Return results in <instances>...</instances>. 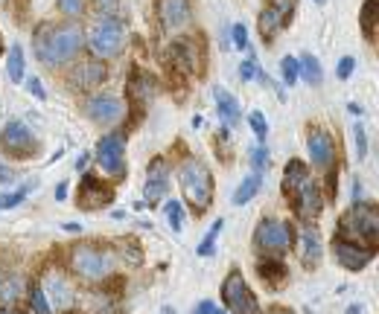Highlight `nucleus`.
<instances>
[{
    "label": "nucleus",
    "mask_w": 379,
    "mask_h": 314,
    "mask_svg": "<svg viewBox=\"0 0 379 314\" xmlns=\"http://www.w3.org/2000/svg\"><path fill=\"white\" fill-rule=\"evenodd\" d=\"M32 47H36L38 61H44V68L59 70L76 61L85 47V32L79 24H41L32 36Z\"/></svg>",
    "instance_id": "nucleus-1"
},
{
    "label": "nucleus",
    "mask_w": 379,
    "mask_h": 314,
    "mask_svg": "<svg viewBox=\"0 0 379 314\" xmlns=\"http://www.w3.org/2000/svg\"><path fill=\"white\" fill-rule=\"evenodd\" d=\"M175 178H178V187H181V198L193 207V212H199L202 216L205 210H210L213 195H216V184H213V175H210L205 160L187 157L178 166Z\"/></svg>",
    "instance_id": "nucleus-2"
},
{
    "label": "nucleus",
    "mask_w": 379,
    "mask_h": 314,
    "mask_svg": "<svg viewBox=\"0 0 379 314\" xmlns=\"http://www.w3.org/2000/svg\"><path fill=\"white\" fill-rule=\"evenodd\" d=\"M68 265H70L73 276H79L82 283H103V279H108L117 271V253H114L111 247L82 242V244L70 247Z\"/></svg>",
    "instance_id": "nucleus-3"
},
{
    "label": "nucleus",
    "mask_w": 379,
    "mask_h": 314,
    "mask_svg": "<svg viewBox=\"0 0 379 314\" xmlns=\"http://www.w3.org/2000/svg\"><path fill=\"white\" fill-rule=\"evenodd\" d=\"M88 47L94 58L100 61H111V58H120L123 49L128 44V29L120 18H114V15H103L100 21H96L88 32Z\"/></svg>",
    "instance_id": "nucleus-4"
},
{
    "label": "nucleus",
    "mask_w": 379,
    "mask_h": 314,
    "mask_svg": "<svg viewBox=\"0 0 379 314\" xmlns=\"http://www.w3.org/2000/svg\"><path fill=\"white\" fill-rule=\"evenodd\" d=\"M339 236H344L348 242H356V244H365V247H376V236H379V212H376V204L356 201L339 219Z\"/></svg>",
    "instance_id": "nucleus-5"
},
{
    "label": "nucleus",
    "mask_w": 379,
    "mask_h": 314,
    "mask_svg": "<svg viewBox=\"0 0 379 314\" xmlns=\"http://www.w3.org/2000/svg\"><path fill=\"white\" fill-rule=\"evenodd\" d=\"M254 247L262 256H274L280 259L295 247V230L289 221L280 219H262L254 230Z\"/></svg>",
    "instance_id": "nucleus-6"
},
{
    "label": "nucleus",
    "mask_w": 379,
    "mask_h": 314,
    "mask_svg": "<svg viewBox=\"0 0 379 314\" xmlns=\"http://www.w3.org/2000/svg\"><path fill=\"white\" fill-rule=\"evenodd\" d=\"M94 160L100 166L103 175L114 178V180H123L128 175V160H126V134L123 131H111L105 134L94 148Z\"/></svg>",
    "instance_id": "nucleus-7"
},
{
    "label": "nucleus",
    "mask_w": 379,
    "mask_h": 314,
    "mask_svg": "<svg viewBox=\"0 0 379 314\" xmlns=\"http://www.w3.org/2000/svg\"><path fill=\"white\" fill-rule=\"evenodd\" d=\"M0 152L9 155L12 160H32V157H38L41 143L27 123L9 120L3 131H0Z\"/></svg>",
    "instance_id": "nucleus-8"
},
{
    "label": "nucleus",
    "mask_w": 379,
    "mask_h": 314,
    "mask_svg": "<svg viewBox=\"0 0 379 314\" xmlns=\"http://www.w3.org/2000/svg\"><path fill=\"white\" fill-rule=\"evenodd\" d=\"M222 303L230 314H260V303L239 268L228 271V276L222 279Z\"/></svg>",
    "instance_id": "nucleus-9"
},
{
    "label": "nucleus",
    "mask_w": 379,
    "mask_h": 314,
    "mask_svg": "<svg viewBox=\"0 0 379 314\" xmlns=\"http://www.w3.org/2000/svg\"><path fill=\"white\" fill-rule=\"evenodd\" d=\"M85 117L103 128H114L123 123L126 105H123V99L111 96V93H96V96L85 99Z\"/></svg>",
    "instance_id": "nucleus-10"
},
{
    "label": "nucleus",
    "mask_w": 379,
    "mask_h": 314,
    "mask_svg": "<svg viewBox=\"0 0 379 314\" xmlns=\"http://www.w3.org/2000/svg\"><path fill=\"white\" fill-rule=\"evenodd\" d=\"M114 201V189L105 184L103 178H96L94 172L82 175L79 180V192H76V204L79 210H88V212H96Z\"/></svg>",
    "instance_id": "nucleus-11"
},
{
    "label": "nucleus",
    "mask_w": 379,
    "mask_h": 314,
    "mask_svg": "<svg viewBox=\"0 0 379 314\" xmlns=\"http://www.w3.org/2000/svg\"><path fill=\"white\" fill-rule=\"evenodd\" d=\"M108 79V64L100 58H82L73 64V70L68 73V85L73 91H96L103 88Z\"/></svg>",
    "instance_id": "nucleus-12"
},
{
    "label": "nucleus",
    "mask_w": 379,
    "mask_h": 314,
    "mask_svg": "<svg viewBox=\"0 0 379 314\" xmlns=\"http://www.w3.org/2000/svg\"><path fill=\"white\" fill-rule=\"evenodd\" d=\"M167 61L172 64L175 70H181V76H199V73H202L205 53H202L199 41H193V38H181V41H175V44L170 47Z\"/></svg>",
    "instance_id": "nucleus-13"
},
{
    "label": "nucleus",
    "mask_w": 379,
    "mask_h": 314,
    "mask_svg": "<svg viewBox=\"0 0 379 314\" xmlns=\"http://www.w3.org/2000/svg\"><path fill=\"white\" fill-rule=\"evenodd\" d=\"M155 12H158V21L163 26V32H184L193 21V6L190 0H155Z\"/></svg>",
    "instance_id": "nucleus-14"
},
{
    "label": "nucleus",
    "mask_w": 379,
    "mask_h": 314,
    "mask_svg": "<svg viewBox=\"0 0 379 314\" xmlns=\"http://www.w3.org/2000/svg\"><path fill=\"white\" fill-rule=\"evenodd\" d=\"M333 253H336V259H339V265H341L344 271H350V274L365 271L371 262H373V256H376L373 247L348 242V239H341V236H336V242H333Z\"/></svg>",
    "instance_id": "nucleus-15"
},
{
    "label": "nucleus",
    "mask_w": 379,
    "mask_h": 314,
    "mask_svg": "<svg viewBox=\"0 0 379 314\" xmlns=\"http://www.w3.org/2000/svg\"><path fill=\"white\" fill-rule=\"evenodd\" d=\"M41 288H44V294H47V303H50L53 314H56V311L73 308L76 291H73V285H70V279L64 276L61 271H50V274H47L44 283H41Z\"/></svg>",
    "instance_id": "nucleus-16"
},
{
    "label": "nucleus",
    "mask_w": 379,
    "mask_h": 314,
    "mask_svg": "<svg viewBox=\"0 0 379 314\" xmlns=\"http://www.w3.org/2000/svg\"><path fill=\"white\" fill-rule=\"evenodd\" d=\"M170 189V163L163 157H155L149 163V175H146L143 187V207H158Z\"/></svg>",
    "instance_id": "nucleus-17"
},
{
    "label": "nucleus",
    "mask_w": 379,
    "mask_h": 314,
    "mask_svg": "<svg viewBox=\"0 0 379 314\" xmlns=\"http://www.w3.org/2000/svg\"><path fill=\"white\" fill-rule=\"evenodd\" d=\"M292 210H295V216H298L304 224H315L321 219V212H324V195L315 187V180H309V184L292 198Z\"/></svg>",
    "instance_id": "nucleus-18"
},
{
    "label": "nucleus",
    "mask_w": 379,
    "mask_h": 314,
    "mask_svg": "<svg viewBox=\"0 0 379 314\" xmlns=\"http://www.w3.org/2000/svg\"><path fill=\"white\" fill-rule=\"evenodd\" d=\"M306 152H309L312 166L329 169L336 163V140H333V134L324 131V128H312L309 137H306Z\"/></svg>",
    "instance_id": "nucleus-19"
},
{
    "label": "nucleus",
    "mask_w": 379,
    "mask_h": 314,
    "mask_svg": "<svg viewBox=\"0 0 379 314\" xmlns=\"http://www.w3.org/2000/svg\"><path fill=\"white\" fill-rule=\"evenodd\" d=\"M158 93V79L143 70V68H135L128 73V96H131V105L138 108H146L152 102V96Z\"/></svg>",
    "instance_id": "nucleus-20"
},
{
    "label": "nucleus",
    "mask_w": 379,
    "mask_h": 314,
    "mask_svg": "<svg viewBox=\"0 0 379 314\" xmlns=\"http://www.w3.org/2000/svg\"><path fill=\"white\" fill-rule=\"evenodd\" d=\"M324 259V247H321V236L315 233V227H304L298 236V262L306 271H315Z\"/></svg>",
    "instance_id": "nucleus-21"
},
{
    "label": "nucleus",
    "mask_w": 379,
    "mask_h": 314,
    "mask_svg": "<svg viewBox=\"0 0 379 314\" xmlns=\"http://www.w3.org/2000/svg\"><path fill=\"white\" fill-rule=\"evenodd\" d=\"M312 180V175H309V166L304 160H298V157H292L286 166H283V184H280V189H283V195L286 198H295L298 195L306 184Z\"/></svg>",
    "instance_id": "nucleus-22"
},
{
    "label": "nucleus",
    "mask_w": 379,
    "mask_h": 314,
    "mask_svg": "<svg viewBox=\"0 0 379 314\" xmlns=\"http://www.w3.org/2000/svg\"><path fill=\"white\" fill-rule=\"evenodd\" d=\"M216 111H219V117H222V128H237L239 120H242V111H239V102H237V96L230 93V91H216Z\"/></svg>",
    "instance_id": "nucleus-23"
},
{
    "label": "nucleus",
    "mask_w": 379,
    "mask_h": 314,
    "mask_svg": "<svg viewBox=\"0 0 379 314\" xmlns=\"http://www.w3.org/2000/svg\"><path fill=\"white\" fill-rule=\"evenodd\" d=\"M257 274H260V279L266 285H272V288H280L286 283V276H289V271H286V265L280 259H274V256H262L260 262H257Z\"/></svg>",
    "instance_id": "nucleus-24"
},
{
    "label": "nucleus",
    "mask_w": 379,
    "mask_h": 314,
    "mask_svg": "<svg viewBox=\"0 0 379 314\" xmlns=\"http://www.w3.org/2000/svg\"><path fill=\"white\" fill-rule=\"evenodd\" d=\"M280 29H286V21L280 18L272 6H266V9L257 15V32H260L262 41H274L280 36Z\"/></svg>",
    "instance_id": "nucleus-25"
},
{
    "label": "nucleus",
    "mask_w": 379,
    "mask_h": 314,
    "mask_svg": "<svg viewBox=\"0 0 379 314\" xmlns=\"http://www.w3.org/2000/svg\"><path fill=\"white\" fill-rule=\"evenodd\" d=\"M27 73V61H24V47L21 44H12L6 49V76L12 85H21Z\"/></svg>",
    "instance_id": "nucleus-26"
},
{
    "label": "nucleus",
    "mask_w": 379,
    "mask_h": 314,
    "mask_svg": "<svg viewBox=\"0 0 379 314\" xmlns=\"http://www.w3.org/2000/svg\"><path fill=\"white\" fill-rule=\"evenodd\" d=\"M298 61V76L306 81V85L312 88H318L321 85V79H324V70H321V61L312 56V53H304L301 58H295Z\"/></svg>",
    "instance_id": "nucleus-27"
},
{
    "label": "nucleus",
    "mask_w": 379,
    "mask_h": 314,
    "mask_svg": "<svg viewBox=\"0 0 379 314\" xmlns=\"http://www.w3.org/2000/svg\"><path fill=\"white\" fill-rule=\"evenodd\" d=\"M260 187H262V175L260 172H251L248 178H242V184L234 192V207H245L260 192Z\"/></svg>",
    "instance_id": "nucleus-28"
},
{
    "label": "nucleus",
    "mask_w": 379,
    "mask_h": 314,
    "mask_svg": "<svg viewBox=\"0 0 379 314\" xmlns=\"http://www.w3.org/2000/svg\"><path fill=\"white\" fill-rule=\"evenodd\" d=\"M376 3H379V0H365V6H362V32H365L368 41H376V36H379V26H376Z\"/></svg>",
    "instance_id": "nucleus-29"
},
{
    "label": "nucleus",
    "mask_w": 379,
    "mask_h": 314,
    "mask_svg": "<svg viewBox=\"0 0 379 314\" xmlns=\"http://www.w3.org/2000/svg\"><path fill=\"white\" fill-rule=\"evenodd\" d=\"M29 291H27V279L24 276H12L9 283L0 288V297H3V303H18L21 297H27Z\"/></svg>",
    "instance_id": "nucleus-30"
},
{
    "label": "nucleus",
    "mask_w": 379,
    "mask_h": 314,
    "mask_svg": "<svg viewBox=\"0 0 379 314\" xmlns=\"http://www.w3.org/2000/svg\"><path fill=\"white\" fill-rule=\"evenodd\" d=\"M222 219L219 221H213V227H210V233L202 239V244L199 247H195V253H199V256H213V253H216V236L222 233Z\"/></svg>",
    "instance_id": "nucleus-31"
},
{
    "label": "nucleus",
    "mask_w": 379,
    "mask_h": 314,
    "mask_svg": "<svg viewBox=\"0 0 379 314\" xmlns=\"http://www.w3.org/2000/svg\"><path fill=\"white\" fill-rule=\"evenodd\" d=\"M32 192V184H24L18 192H6V195H0V210H15L18 204H24V198Z\"/></svg>",
    "instance_id": "nucleus-32"
},
{
    "label": "nucleus",
    "mask_w": 379,
    "mask_h": 314,
    "mask_svg": "<svg viewBox=\"0 0 379 314\" xmlns=\"http://www.w3.org/2000/svg\"><path fill=\"white\" fill-rule=\"evenodd\" d=\"M29 303H32V311L36 314H53V308H50V303H47V294H44V288L41 285H36V288H29Z\"/></svg>",
    "instance_id": "nucleus-33"
},
{
    "label": "nucleus",
    "mask_w": 379,
    "mask_h": 314,
    "mask_svg": "<svg viewBox=\"0 0 379 314\" xmlns=\"http://www.w3.org/2000/svg\"><path fill=\"white\" fill-rule=\"evenodd\" d=\"M248 125H251V131H254V137H257L260 143H266V137H269V123H266V117H262V111H251V113H248Z\"/></svg>",
    "instance_id": "nucleus-34"
},
{
    "label": "nucleus",
    "mask_w": 379,
    "mask_h": 314,
    "mask_svg": "<svg viewBox=\"0 0 379 314\" xmlns=\"http://www.w3.org/2000/svg\"><path fill=\"white\" fill-rule=\"evenodd\" d=\"M167 219H170L172 233H181V230H184V207H181V201L167 204Z\"/></svg>",
    "instance_id": "nucleus-35"
},
{
    "label": "nucleus",
    "mask_w": 379,
    "mask_h": 314,
    "mask_svg": "<svg viewBox=\"0 0 379 314\" xmlns=\"http://www.w3.org/2000/svg\"><path fill=\"white\" fill-rule=\"evenodd\" d=\"M269 6H272V9L280 15V18L286 21V26H289L292 18H295V9H298V0H272Z\"/></svg>",
    "instance_id": "nucleus-36"
},
{
    "label": "nucleus",
    "mask_w": 379,
    "mask_h": 314,
    "mask_svg": "<svg viewBox=\"0 0 379 314\" xmlns=\"http://www.w3.org/2000/svg\"><path fill=\"white\" fill-rule=\"evenodd\" d=\"M280 70H283V81L292 88L298 85V61H295V56H283L280 58Z\"/></svg>",
    "instance_id": "nucleus-37"
},
{
    "label": "nucleus",
    "mask_w": 379,
    "mask_h": 314,
    "mask_svg": "<svg viewBox=\"0 0 379 314\" xmlns=\"http://www.w3.org/2000/svg\"><path fill=\"white\" fill-rule=\"evenodd\" d=\"M85 3L88 0H59V12L68 15V18H82L85 15Z\"/></svg>",
    "instance_id": "nucleus-38"
},
{
    "label": "nucleus",
    "mask_w": 379,
    "mask_h": 314,
    "mask_svg": "<svg viewBox=\"0 0 379 314\" xmlns=\"http://www.w3.org/2000/svg\"><path fill=\"white\" fill-rule=\"evenodd\" d=\"M239 76H242V81H254V79H260V64H257V56H254V49L248 53V58L242 61V68H239Z\"/></svg>",
    "instance_id": "nucleus-39"
},
{
    "label": "nucleus",
    "mask_w": 379,
    "mask_h": 314,
    "mask_svg": "<svg viewBox=\"0 0 379 314\" xmlns=\"http://www.w3.org/2000/svg\"><path fill=\"white\" fill-rule=\"evenodd\" d=\"M251 166H254V172H260V175H262V169L269 166V148H266V146L251 148Z\"/></svg>",
    "instance_id": "nucleus-40"
},
{
    "label": "nucleus",
    "mask_w": 379,
    "mask_h": 314,
    "mask_svg": "<svg viewBox=\"0 0 379 314\" xmlns=\"http://www.w3.org/2000/svg\"><path fill=\"white\" fill-rule=\"evenodd\" d=\"M353 134H356V148H359V157L365 160V157H368V131H365V125L356 123V125H353Z\"/></svg>",
    "instance_id": "nucleus-41"
},
{
    "label": "nucleus",
    "mask_w": 379,
    "mask_h": 314,
    "mask_svg": "<svg viewBox=\"0 0 379 314\" xmlns=\"http://www.w3.org/2000/svg\"><path fill=\"white\" fill-rule=\"evenodd\" d=\"M230 44H234L237 49H248V29H245L242 24H234V29H230Z\"/></svg>",
    "instance_id": "nucleus-42"
},
{
    "label": "nucleus",
    "mask_w": 379,
    "mask_h": 314,
    "mask_svg": "<svg viewBox=\"0 0 379 314\" xmlns=\"http://www.w3.org/2000/svg\"><path fill=\"white\" fill-rule=\"evenodd\" d=\"M353 70H356V58H353V56H344V58L339 61V68H336V76L344 81V79L353 76Z\"/></svg>",
    "instance_id": "nucleus-43"
},
{
    "label": "nucleus",
    "mask_w": 379,
    "mask_h": 314,
    "mask_svg": "<svg viewBox=\"0 0 379 314\" xmlns=\"http://www.w3.org/2000/svg\"><path fill=\"white\" fill-rule=\"evenodd\" d=\"M27 85H29V93L36 96V99H41V102H44V99H47V88H44V81H41V79H36V76H32V79L27 81Z\"/></svg>",
    "instance_id": "nucleus-44"
},
{
    "label": "nucleus",
    "mask_w": 379,
    "mask_h": 314,
    "mask_svg": "<svg viewBox=\"0 0 379 314\" xmlns=\"http://www.w3.org/2000/svg\"><path fill=\"white\" fill-rule=\"evenodd\" d=\"M12 180H15V169L9 166V163L0 160V184H12Z\"/></svg>",
    "instance_id": "nucleus-45"
},
{
    "label": "nucleus",
    "mask_w": 379,
    "mask_h": 314,
    "mask_svg": "<svg viewBox=\"0 0 379 314\" xmlns=\"http://www.w3.org/2000/svg\"><path fill=\"white\" fill-rule=\"evenodd\" d=\"M91 3H94L96 9H100L103 15H111L114 9H117V0H91Z\"/></svg>",
    "instance_id": "nucleus-46"
},
{
    "label": "nucleus",
    "mask_w": 379,
    "mask_h": 314,
    "mask_svg": "<svg viewBox=\"0 0 379 314\" xmlns=\"http://www.w3.org/2000/svg\"><path fill=\"white\" fill-rule=\"evenodd\" d=\"M213 311H216V306H213L210 300H202L199 306H195V308H193V314H213Z\"/></svg>",
    "instance_id": "nucleus-47"
},
{
    "label": "nucleus",
    "mask_w": 379,
    "mask_h": 314,
    "mask_svg": "<svg viewBox=\"0 0 379 314\" xmlns=\"http://www.w3.org/2000/svg\"><path fill=\"white\" fill-rule=\"evenodd\" d=\"M64 198H68V184L61 180V184L56 187V201H64Z\"/></svg>",
    "instance_id": "nucleus-48"
},
{
    "label": "nucleus",
    "mask_w": 379,
    "mask_h": 314,
    "mask_svg": "<svg viewBox=\"0 0 379 314\" xmlns=\"http://www.w3.org/2000/svg\"><path fill=\"white\" fill-rule=\"evenodd\" d=\"M91 157H94V152H82V157L76 160V169H85V163H88Z\"/></svg>",
    "instance_id": "nucleus-49"
},
{
    "label": "nucleus",
    "mask_w": 379,
    "mask_h": 314,
    "mask_svg": "<svg viewBox=\"0 0 379 314\" xmlns=\"http://www.w3.org/2000/svg\"><path fill=\"white\" fill-rule=\"evenodd\" d=\"M269 314H295L292 308H286V306H272L269 308Z\"/></svg>",
    "instance_id": "nucleus-50"
},
{
    "label": "nucleus",
    "mask_w": 379,
    "mask_h": 314,
    "mask_svg": "<svg viewBox=\"0 0 379 314\" xmlns=\"http://www.w3.org/2000/svg\"><path fill=\"white\" fill-rule=\"evenodd\" d=\"M0 314H24V311H18V308H12V306H0Z\"/></svg>",
    "instance_id": "nucleus-51"
},
{
    "label": "nucleus",
    "mask_w": 379,
    "mask_h": 314,
    "mask_svg": "<svg viewBox=\"0 0 379 314\" xmlns=\"http://www.w3.org/2000/svg\"><path fill=\"white\" fill-rule=\"evenodd\" d=\"M64 230H70V233H79V230H82V227H79L76 221H68V224H64Z\"/></svg>",
    "instance_id": "nucleus-52"
},
{
    "label": "nucleus",
    "mask_w": 379,
    "mask_h": 314,
    "mask_svg": "<svg viewBox=\"0 0 379 314\" xmlns=\"http://www.w3.org/2000/svg\"><path fill=\"white\" fill-rule=\"evenodd\" d=\"M359 311H362V306H350L348 308V314H359Z\"/></svg>",
    "instance_id": "nucleus-53"
},
{
    "label": "nucleus",
    "mask_w": 379,
    "mask_h": 314,
    "mask_svg": "<svg viewBox=\"0 0 379 314\" xmlns=\"http://www.w3.org/2000/svg\"><path fill=\"white\" fill-rule=\"evenodd\" d=\"M161 314H175V308H170V306H167V308H163Z\"/></svg>",
    "instance_id": "nucleus-54"
},
{
    "label": "nucleus",
    "mask_w": 379,
    "mask_h": 314,
    "mask_svg": "<svg viewBox=\"0 0 379 314\" xmlns=\"http://www.w3.org/2000/svg\"><path fill=\"white\" fill-rule=\"evenodd\" d=\"M213 314H228V311H222V308H216V311H213Z\"/></svg>",
    "instance_id": "nucleus-55"
},
{
    "label": "nucleus",
    "mask_w": 379,
    "mask_h": 314,
    "mask_svg": "<svg viewBox=\"0 0 379 314\" xmlns=\"http://www.w3.org/2000/svg\"><path fill=\"white\" fill-rule=\"evenodd\" d=\"M315 3H327V0H315Z\"/></svg>",
    "instance_id": "nucleus-56"
}]
</instances>
